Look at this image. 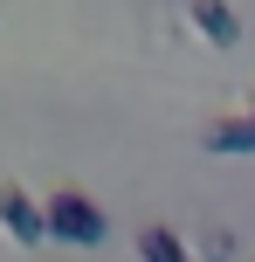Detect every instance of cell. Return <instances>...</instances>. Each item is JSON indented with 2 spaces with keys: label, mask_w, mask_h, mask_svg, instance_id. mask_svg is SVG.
Returning a JSON list of instances; mask_svg holds the SVG:
<instances>
[{
  "label": "cell",
  "mask_w": 255,
  "mask_h": 262,
  "mask_svg": "<svg viewBox=\"0 0 255 262\" xmlns=\"http://www.w3.org/2000/svg\"><path fill=\"white\" fill-rule=\"evenodd\" d=\"M41 214H49V235H55V242H69V249H97V242L110 235L104 207H97L90 193H76V186H55V193L41 200Z\"/></svg>",
  "instance_id": "6da1fadb"
},
{
  "label": "cell",
  "mask_w": 255,
  "mask_h": 262,
  "mask_svg": "<svg viewBox=\"0 0 255 262\" xmlns=\"http://www.w3.org/2000/svg\"><path fill=\"white\" fill-rule=\"evenodd\" d=\"M0 228H7V242H21V249H41V242H49V214H41V200L28 193L21 180H0Z\"/></svg>",
  "instance_id": "7a4b0ae2"
},
{
  "label": "cell",
  "mask_w": 255,
  "mask_h": 262,
  "mask_svg": "<svg viewBox=\"0 0 255 262\" xmlns=\"http://www.w3.org/2000/svg\"><path fill=\"white\" fill-rule=\"evenodd\" d=\"M187 14H193V35L214 41V49H235V41H242V14H235V0H187Z\"/></svg>",
  "instance_id": "3957f363"
},
{
  "label": "cell",
  "mask_w": 255,
  "mask_h": 262,
  "mask_svg": "<svg viewBox=\"0 0 255 262\" xmlns=\"http://www.w3.org/2000/svg\"><path fill=\"white\" fill-rule=\"evenodd\" d=\"M207 152H255V118H214L200 131Z\"/></svg>",
  "instance_id": "277c9868"
},
{
  "label": "cell",
  "mask_w": 255,
  "mask_h": 262,
  "mask_svg": "<svg viewBox=\"0 0 255 262\" xmlns=\"http://www.w3.org/2000/svg\"><path fill=\"white\" fill-rule=\"evenodd\" d=\"M138 262H200V255H187L173 228H138Z\"/></svg>",
  "instance_id": "5b68a950"
},
{
  "label": "cell",
  "mask_w": 255,
  "mask_h": 262,
  "mask_svg": "<svg viewBox=\"0 0 255 262\" xmlns=\"http://www.w3.org/2000/svg\"><path fill=\"white\" fill-rule=\"evenodd\" d=\"M228 255H235V235H228V228H214L207 249H200V262H228Z\"/></svg>",
  "instance_id": "8992f818"
},
{
  "label": "cell",
  "mask_w": 255,
  "mask_h": 262,
  "mask_svg": "<svg viewBox=\"0 0 255 262\" xmlns=\"http://www.w3.org/2000/svg\"><path fill=\"white\" fill-rule=\"evenodd\" d=\"M248 118H255V111H248Z\"/></svg>",
  "instance_id": "52a82bcc"
}]
</instances>
